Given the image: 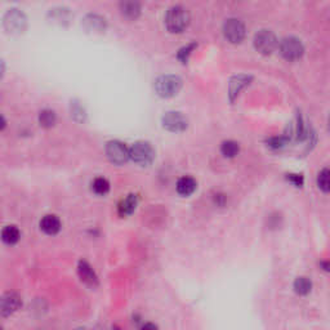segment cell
Returning a JSON list of instances; mask_svg holds the SVG:
<instances>
[{
  "instance_id": "11",
  "label": "cell",
  "mask_w": 330,
  "mask_h": 330,
  "mask_svg": "<svg viewBox=\"0 0 330 330\" xmlns=\"http://www.w3.org/2000/svg\"><path fill=\"white\" fill-rule=\"evenodd\" d=\"M78 272L81 281L85 282L86 285L93 288L98 285V277H97L96 272L93 271V269H92V266L88 262H85V260H80L78 266Z\"/></svg>"
},
{
  "instance_id": "7",
  "label": "cell",
  "mask_w": 330,
  "mask_h": 330,
  "mask_svg": "<svg viewBox=\"0 0 330 330\" xmlns=\"http://www.w3.org/2000/svg\"><path fill=\"white\" fill-rule=\"evenodd\" d=\"M106 155L114 164H124L130 158L126 146L120 141H110V142H107V145H106Z\"/></svg>"
},
{
  "instance_id": "10",
  "label": "cell",
  "mask_w": 330,
  "mask_h": 330,
  "mask_svg": "<svg viewBox=\"0 0 330 330\" xmlns=\"http://www.w3.org/2000/svg\"><path fill=\"white\" fill-rule=\"evenodd\" d=\"M22 302L19 295L16 294L13 292H8L2 297V315L4 317L9 316L13 312H16L17 310L21 307Z\"/></svg>"
},
{
  "instance_id": "31",
  "label": "cell",
  "mask_w": 330,
  "mask_h": 330,
  "mask_svg": "<svg viewBox=\"0 0 330 330\" xmlns=\"http://www.w3.org/2000/svg\"><path fill=\"white\" fill-rule=\"evenodd\" d=\"M114 330H121V329H119V327H114Z\"/></svg>"
},
{
  "instance_id": "26",
  "label": "cell",
  "mask_w": 330,
  "mask_h": 330,
  "mask_svg": "<svg viewBox=\"0 0 330 330\" xmlns=\"http://www.w3.org/2000/svg\"><path fill=\"white\" fill-rule=\"evenodd\" d=\"M267 143H269V146H271V147L279 148V147H282V146H284L285 138L284 137H274V138H271V140L267 141Z\"/></svg>"
},
{
  "instance_id": "9",
  "label": "cell",
  "mask_w": 330,
  "mask_h": 330,
  "mask_svg": "<svg viewBox=\"0 0 330 330\" xmlns=\"http://www.w3.org/2000/svg\"><path fill=\"white\" fill-rule=\"evenodd\" d=\"M163 125L170 131H182L187 128V119L181 113L169 111L163 116Z\"/></svg>"
},
{
  "instance_id": "4",
  "label": "cell",
  "mask_w": 330,
  "mask_h": 330,
  "mask_svg": "<svg viewBox=\"0 0 330 330\" xmlns=\"http://www.w3.org/2000/svg\"><path fill=\"white\" fill-rule=\"evenodd\" d=\"M280 53L288 61H295L299 59L303 56V44L299 39L294 38V36H289V38L282 39L280 43Z\"/></svg>"
},
{
  "instance_id": "17",
  "label": "cell",
  "mask_w": 330,
  "mask_h": 330,
  "mask_svg": "<svg viewBox=\"0 0 330 330\" xmlns=\"http://www.w3.org/2000/svg\"><path fill=\"white\" fill-rule=\"evenodd\" d=\"M19 237H21V232H19L18 228L13 225L6 226V227L3 228V231H2V239H3V241L6 243V244H16L19 240Z\"/></svg>"
},
{
  "instance_id": "14",
  "label": "cell",
  "mask_w": 330,
  "mask_h": 330,
  "mask_svg": "<svg viewBox=\"0 0 330 330\" xmlns=\"http://www.w3.org/2000/svg\"><path fill=\"white\" fill-rule=\"evenodd\" d=\"M252 80V76L247 75H239L231 79L230 81V98L231 101H234L239 93L241 92V89H244L245 86L249 85V81Z\"/></svg>"
},
{
  "instance_id": "16",
  "label": "cell",
  "mask_w": 330,
  "mask_h": 330,
  "mask_svg": "<svg viewBox=\"0 0 330 330\" xmlns=\"http://www.w3.org/2000/svg\"><path fill=\"white\" fill-rule=\"evenodd\" d=\"M197 183L190 175L181 177L177 182V192L182 196H190L191 193L195 192Z\"/></svg>"
},
{
  "instance_id": "19",
  "label": "cell",
  "mask_w": 330,
  "mask_h": 330,
  "mask_svg": "<svg viewBox=\"0 0 330 330\" xmlns=\"http://www.w3.org/2000/svg\"><path fill=\"white\" fill-rule=\"evenodd\" d=\"M120 11L128 18H136L141 13V6L137 2H121Z\"/></svg>"
},
{
  "instance_id": "30",
  "label": "cell",
  "mask_w": 330,
  "mask_h": 330,
  "mask_svg": "<svg viewBox=\"0 0 330 330\" xmlns=\"http://www.w3.org/2000/svg\"><path fill=\"white\" fill-rule=\"evenodd\" d=\"M327 124H329V130H330V116H329V120H327Z\"/></svg>"
},
{
  "instance_id": "13",
  "label": "cell",
  "mask_w": 330,
  "mask_h": 330,
  "mask_svg": "<svg viewBox=\"0 0 330 330\" xmlns=\"http://www.w3.org/2000/svg\"><path fill=\"white\" fill-rule=\"evenodd\" d=\"M40 228L48 235H56L61 230V221L57 215L47 214L41 218Z\"/></svg>"
},
{
  "instance_id": "21",
  "label": "cell",
  "mask_w": 330,
  "mask_h": 330,
  "mask_svg": "<svg viewBox=\"0 0 330 330\" xmlns=\"http://www.w3.org/2000/svg\"><path fill=\"white\" fill-rule=\"evenodd\" d=\"M240 146L239 143L235 141H225L221 146V152L226 156V158H235L239 153Z\"/></svg>"
},
{
  "instance_id": "23",
  "label": "cell",
  "mask_w": 330,
  "mask_h": 330,
  "mask_svg": "<svg viewBox=\"0 0 330 330\" xmlns=\"http://www.w3.org/2000/svg\"><path fill=\"white\" fill-rule=\"evenodd\" d=\"M92 190L97 193V195H106L110 191V183L106 178L97 177L96 180L92 182Z\"/></svg>"
},
{
  "instance_id": "20",
  "label": "cell",
  "mask_w": 330,
  "mask_h": 330,
  "mask_svg": "<svg viewBox=\"0 0 330 330\" xmlns=\"http://www.w3.org/2000/svg\"><path fill=\"white\" fill-rule=\"evenodd\" d=\"M317 187L325 193L330 192V169L325 168L317 175Z\"/></svg>"
},
{
  "instance_id": "29",
  "label": "cell",
  "mask_w": 330,
  "mask_h": 330,
  "mask_svg": "<svg viewBox=\"0 0 330 330\" xmlns=\"http://www.w3.org/2000/svg\"><path fill=\"white\" fill-rule=\"evenodd\" d=\"M75 330H88V329H84V327H79V329H75Z\"/></svg>"
},
{
  "instance_id": "12",
  "label": "cell",
  "mask_w": 330,
  "mask_h": 330,
  "mask_svg": "<svg viewBox=\"0 0 330 330\" xmlns=\"http://www.w3.org/2000/svg\"><path fill=\"white\" fill-rule=\"evenodd\" d=\"M83 25L88 31L101 32L106 29V19L100 14H86L83 19Z\"/></svg>"
},
{
  "instance_id": "22",
  "label": "cell",
  "mask_w": 330,
  "mask_h": 330,
  "mask_svg": "<svg viewBox=\"0 0 330 330\" xmlns=\"http://www.w3.org/2000/svg\"><path fill=\"white\" fill-rule=\"evenodd\" d=\"M39 123H40V125L46 126V128L53 126L54 123H56V114H54V111L49 110V108L41 110L39 113Z\"/></svg>"
},
{
  "instance_id": "8",
  "label": "cell",
  "mask_w": 330,
  "mask_h": 330,
  "mask_svg": "<svg viewBox=\"0 0 330 330\" xmlns=\"http://www.w3.org/2000/svg\"><path fill=\"white\" fill-rule=\"evenodd\" d=\"M4 26L8 31L19 32L26 27V16L18 9H11L4 17Z\"/></svg>"
},
{
  "instance_id": "5",
  "label": "cell",
  "mask_w": 330,
  "mask_h": 330,
  "mask_svg": "<svg viewBox=\"0 0 330 330\" xmlns=\"http://www.w3.org/2000/svg\"><path fill=\"white\" fill-rule=\"evenodd\" d=\"M254 47L259 53L271 54L277 47V39L270 30H260L254 36Z\"/></svg>"
},
{
  "instance_id": "18",
  "label": "cell",
  "mask_w": 330,
  "mask_h": 330,
  "mask_svg": "<svg viewBox=\"0 0 330 330\" xmlns=\"http://www.w3.org/2000/svg\"><path fill=\"white\" fill-rule=\"evenodd\" d=\"M137 195H128L125 197V199L123 200V202L120 203V205H119V213H120V215H129L131 214V213L135 212L136 207H137Z\"/></svg>"
},
{
  "instance_id": "24",
  "label": "cell",
  "mask_w": 330,
  "mask_h": 330,
  "mask_svg": "<svg viewBox=\"0 0 330 330\" xmlns=\"http://www.w3.org/2000/svg\"><path fill=\"white\" fill-rule=\"evenodd\" d=\"M196 47H197V44L196 43L187 44V46H185L183 48H181L180 51H178L177 57L183 62V63H186V62L188 61V57H190V54L192 53V51L196 48Z\"/></svg>"
},
{
  "instance_id": "15",
  "label": "cell",
  "mask_w": 330,
  "mask_h": 330,
  "mask_svg": "<svg viewBox=\"0 0 330 330\" xmlns=\"http://www.w3.org/2000/svg\"><path fill=\"white\" fill-rule=\"evenodd\" d=\"M293 289H294L295 294H298L299 297H307V295L311 294L314 284H312V280L310 277L299 276L293 282Z\"/></svg>"
},
{
  "instance_id": "28",
  "label": "cell",
  "mask_w": 330,
  "mask_h": 330,
  "mask_svg": "<svg viewBox=\"0 0 330 330\" xmlns=\"http://www.w3.org/2000/svg\"><path fill=\"white\" fill-rule=\"evenodd\" d=\"M141 330H159V327L155 324H152V322H147V324H145L141 327Z\"/></svg>"
},
{
  "instance_id": "1",
  "label": "cell",
  "mask_w": 330,
  "mask_h": 330,
  "mask_svg": "<svg viewBox=\"0 0 330 330\" xmlns=\"http://www.w3.org/2000/svg\"><path fill=\"white\" fill-rule=\"evenodd\" d=\"M190 24V14L182 6H173L165 14V26L170 32H182Z\"/></svg>"
},
{
  "instance_id": "2",
  "label": "cell",
  "mask_w": 330,
  "mask_h": 330,
  "mask_svg": "<svg viewBox=\"0 0 330 330\" xmlns=\"http://www.w3.org/2000/svg\"><path fill=\"white\" fill-rule=\"evenodd\" d=\"M181 86H182V80L175 75H163L155 81V89L161 97L174 96L180 92Z\"/></svg>"
},
{
  "instance_id": "6",
  "label": "cell",
  "mask_w": 330,
  "mask_h": 330,
  "mask_svg": "<svg viewBox=\"0 0 330 330\" xmlns=\"http://www.w3.org/2000/svg\"><path fill=\"white\" fill-rule=\"evenodd\" d=\"M223 34L231 43H240L245 38L244 24L237 18H228L223 25Z\"/></svg>"
},
{
  "instance_id": "27",
  "label": "cell",
  "mask_w": 330,
  "mask_h": 330,
  "mask_svg": "<svg viewBox=\"0 0 330 330\" xmlns=\"http://www.w3.org/2000/svg\"><path fill=\"white\" fill-rule=\"evenodd\" d=\"M319 266H320V270H321V271L330 272V260L329 259H322V260H320Z\"/></svg>"
},
{
  "instance_id": "3",
  "label": "cell",
  "mask_w": 330,
  "mask_h": 330,
  "mask_svg": "<svg viewBox=\"0 0 330 330\" xmlns=\"http://www.w3.org/2000/svg\"><path fill=\"white\" fill-rule=\"evenodd\" d=\"M129 156L131 160L136 161L141 165H148L151 161L155 158V151H153L152 146L146 141H138L135 145L131 146L129 150Z\"/></svg>"
},
{
  "instance_id": "25",
  "label": "cell",
  "mask_w": 330,
  "mask_h": 330,
  "mask_svg": "<svg viewBox=\"0 0 330 330\" xmlns=\"http://www.w3.org/2000/svg\"><path fill=\"white\" fill-rule=\"evenodd\" d=\"M287 178L295 187H302L303 186V177L301 174H288Z\"/></svg>"
}]
</instances>
